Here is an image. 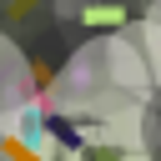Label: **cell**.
Here are the masks:
<instances>
[{
    "label": "cell",
    "mask_w": 161,
    "mask_h": 161,
    "mask_svg": "<svg viewBox=\"0 0 161 161\" xmlns=\"http://www.w3.org/2000/svg\"><path fill=\"white\" fill-rule=\"evenodd\" d=\"M5 156H15V161H35V156H30V151H25L20 141H5Z\"/></svg>",
    "instance_id": "1"
}]
</instances>
